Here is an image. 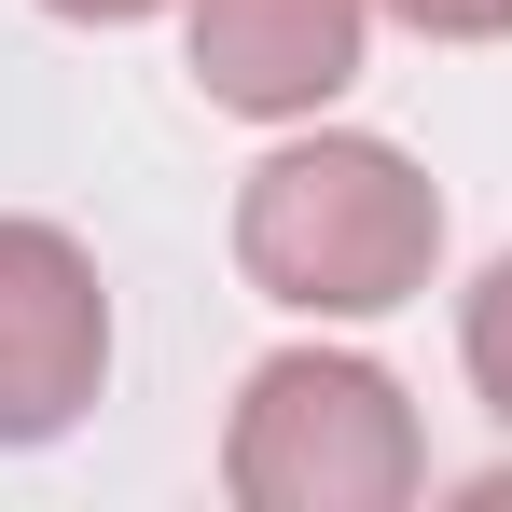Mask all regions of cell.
Masks as SVG:
<instances>
[{
  "instance_id": "obj_1",
  "label": "cell",
  "mask_w": 512,
  "mask_h": 512,
  "mask_svg": "<svg viewBox=\"0 0 512 512\" xmlns=\"http://www.w3.org/2000/svg\"><path fill=\"white\" fill-rule=\"evenodd\" d=\"M429 263H443V194L388 139L319 125L236 180V277L291 319H388L429 291Z\"/></svg>"
},
{
  "instance_id": "obj_2",
  "label": "cell",
  "mask_w": 512,
  "mask_h": 512,
  "mask_svg": "<svg viewBox=\"0 0 512 512\" xmlns=\"http://www.w3.org/2000/svg\"><path fill=\"white\" fill-rule=\"evenodd\" d=\"M222 485L236 512H402L429 485V443L360 346H277L222 416Z\"/></svg>"
},
{
  "instance_id": "obj_3",
  "label": "cell",
  "mask_w": 512,
  "mask_h": 512,
  "mask_svg": "<svg viewBox=\"0 0 512 512\" xmlns=\"http://www.w3.org/2000/svg\"><path fill=\"white\" fill-rule=\"evenodd\" d=\"M111 388V291L70 222H0V457L70 443Z\"/></svg>"
},
{
  "instance_id": "obj_4",
  "label": "cell",
  "mask_w": 512,
  "mask_h": 512,
  "mask_svg": "<svg viewBox=\"0 0 512 512\" xmlns=\"http://www.w3.org/2000/svg\"><path fill=\"white\" fill-rule=\"evenodd\" d=\"M360 42H374V0H180V56L208 111H250V125H319L360 84Z\"/></svg>"
},
{
  "instance_id": "obj_5",
  "label": "cell",
  "mask_w": 512,
  "mask_h": 512,
  "mask_svg": "<svg viewBox=\"0 0 512 512\" xmlns=\"http://www.w3.org/2000/svg\"><path fill=\"white\" fill-rule=\"evenodd\" d=\"M457 360H471V402L512 429V250L471 277V305H457Z\"/></svg>"
},
{
  "instance_id": "obj_6",
  "label": "cell",
  "mask_w": 512,
  "mask_h": 512,
  "mask_svg": "<svg viewBox=\"0 0 512 512\" xmlns=\"http://www.w3.org/2000/svg\"><path fill=\"white\" fill-rule=\"evenodd\" d=\"M374 14H402L416 42H512V0H374Z\"/></svg>"
},
{
  "instance_id": "obj_7",
  "label": "cell",
  "mask_w": 512,
  "mask_h": 512,
  "mask_svg": "<svg viewBox=\"0 0 512 512\" xmlns=\"http://www.w3.org/2000/svg\"><path fill=\"white\" fill-rule=\"evenodd\" d=\"M42 14H70V28H139V14H167V0H42Z\"/></svg>"
}]
</instances>
